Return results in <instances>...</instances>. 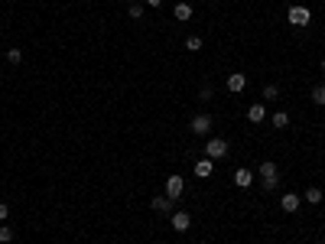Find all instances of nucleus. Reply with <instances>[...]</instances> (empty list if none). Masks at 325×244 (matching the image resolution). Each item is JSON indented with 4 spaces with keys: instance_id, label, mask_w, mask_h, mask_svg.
Returning a JSON list of instances; mask_svg holds the SVG:
<instances>
[{
    "instance_id": "1",
    "label": "nucleus",
    "mask_w": 325,
    "mask_h": 244,
    "mask_svg": "<svg viewBox=\"0 0 325 244\" xmlns=\"http://www.w3.org/2000/svg\"><path fill=\"white\" fill-rule=\"evenodd\" d=\"M257 176H260V183H264V189H267V192L276 189V183H280V170H276L273 159H264V163H260Z\"/></svg>"
},
{
    "instance_id": "2",
    "label": "nucleus",
    "mask_w": 325,
    "mask_h": 244,
    "mask_svg": "<svg viewBox=\"0 0 325 244\" xmlns=\"http://www.w3.org/2000/svg\"><path fill=\"white\" fill-rule=\"evenodd\" d=\"M286 20L296 26V30H302V26H309V20H312V13H309V7H302V4H296V7H289L286 10Z\"/></svg>"
},
{
    "instance_id": "3",
    "label": "nucleus",
    "mask_w": 325,
    "mask_h": 244,
    "mask_svg": "<svg viewBox=\"0 0 325 244\" xmlns=\"http://www.w3.org/2000/svg\"><path fill=\"white\" fill-rule=\"evenodd\" d=\"M205 156L208 159H225L228 156V140L225 137H208V143H205Z\"/></svg>"
},
{
    "instance_id": "4",
    "label": "nucleus",
    "mask_w": 325,
    "mask_h": 244,
    "mask_svg": "<svg viewBox=\"0 0 325 244\" xmlns=\"http://www.w3.org/2000/svg\"><path fill=\"white\" fill-rule=\"evenodd\" d=\"M192 134H198V137H208L211 134V114H195L192 117Z\"/></svg>"
},
{
    "instance_id": "5",
    "label": "nucleus",
    "mask_w": 325,
    "mask_h": 244,
    "mask_svg": "<svg viewBox=\"0 0 325 244\" xmlns=\"http://www.w3.org/2000/svg\"><path fill=\"white\" fill-rule=\"evenodd\" d=\"M231 179H234V186H238V189H247V186H251L254 179H257V173H254V170H247V166H238Z\"/></svg>"
},
{
    "instance_id": "6",
    "label": "nucleus",
    "mask_w": 325,
    "mask_h": 244,
    "mask_svg": "<svg viewBox=\"0 0 325 244\" xmlns=\"http://www.w3.org/2000/svg\"><path fill=\"white\" fill-rule=\"evenodd\" d=\"M182 189H185V179L182 176H166V195H169L172 202L182 195Z\"/></svg>"
},
{
    "instance_id": "7",
    "label": "nucleus",
    "mask_w": 325,
    "mask_h": 244,
    "mask_svg": "<svg viewBox=\"0 0 325 244\" xmlns=\"http://www.w3.org/2000/svg\"><path fill=\"white\" fill-rule=\"evenodd\" d=\"M299 205H302V199L296 192H283L280 195V208L283 212H299Z\"/></svg>"
},
{
    "instance_id": "8",
    "label": "nucleus",
    "mask_w": 325,
    "mask_h": 244,
    "mask_svg": "<svg viewBox=\"0 0 325 244\" xmlns=\"http://www.w3.org/2000/svg\"><path fill=\"white\" fill-rule=\"evenodd\" d=\"M244 88H247V75H241V72L228 75V92H231V95H241Z\"/></svg>"
},
{
    "instance_id": "9",
    "label": "nucleus",
    "mask_w": 325,
    "mask_h": 244,
    "mask_svg": "<svg viewBox=\"0 0 325 244\" xmlns=\"http://www.w3.org/2000/svg\"><path fill=\"white\" fill-rule=\"evenodd\" d=\"M189 225H192L189 212H172V231H189Z\"/></svg>"
},
{
    "instance_id": "10",
    "label": "nucleus",
    "mask_w": 325,
    "mask_h": 244,
    "mask_svg": "<svg viewBox=\"0 0 325 244\" xmlns=\"http://www.w3.org/2000/svg\"><path fill=\"white\" fill-rule=\"evenodd\" d=\"M247 121L251 124H264L267 121V108L264 104H251V108H247Z\"/></svg>"
},
{
    "instance_id": "11",
    "label": "nucleus",
    "mask_w": 325,
    "mask_h": 244,
    "mask_svg": "<svg viewBox=\"0 0 325 244\" xmlns=\"http://www.w3.org/2000/svg\"><path fill=\"white\" fill-rule=\"evenodd\" d=\"M150 208H153V212H172V199L169 195H153V199H150Z\"/></svg>"
},
{
    "instance_id": "12",
    "label": "nucleus",
    "mask_w": 325,
    "mask_h": 244,
    "mask_svg": "<svg viewBox=\"0 0 325 244\" xmlns=\"http://www.w3.org/2000/svg\"><path fill=\"white\" fill-rule=\"evenodd\" d=\"M211 173H215V159H198L195 163V176L198 179H208Z\"/></svg>"
},
{
    "instance_id": "13",
    "label": "nucleus",
    "mask_w": 325,
    "mask_h": 244,
    "mask_svg": "<svg viewBox=\"0 0 325 244\" xmlns=\"http://www.w3.org/2000/svg\"><path fill=\"white\" fill-rule=\"evenodd\" d=\"M172 17H176V20H192V4H185V0H179V4L172 7Z\"/></svg>"
},
{
    "instance_id": "14",
    "label": "nucleus",
    "mask_w": 325,
    "mask_h": 244,
    "mask_svg": "<svg viewBox=\"0 0 325 244\" xmlns=\"http://www.w3.org/2000/svg\"><path fill=\"white\" fill-rule=\"evenodd\" d=\"M270 127H276V130H286V127H289V114H286V111H276V114L270 117Z\"/></svg>"
},
{
    "instance_id": "15",
    "label": "nucleus",
    "mask_w": 325,
    "mask_h": 244,
    "mask_svg": "<svg viewBox=\"0 0 325 244\" xmlns=\"http://www.w3.org/2000/svg\"><path fill=\"white\" fill-rule=\"evenodd\" d=\"M306 202H309V205H322V189H319V186H309V189H306Z\"/></svg>"
},
{
    "instance_id": "16",
    "label": "nucleus",
    "mask_w": 325,
    "mask_h": 244,
    "mask_svg": "<svg viewBox=\"0 0 325 244\" xmlns=\"http://www.w3.org/2000/svg\"><path fill=\"white\" fill-rule=\"evenodd\" d=\"M312 101L319 104V108H325V85H315L312 88Z\"/></svg>"
},
{
    "instance_id": "17",
    "label": "nucleus",
    "mask_w": 325,
    "mask_h": 244,
    "mask_svg": "<svg viewBox=\"0 0 325 244\" xmlns=\"http://www.w3.org/2000/svg\"><path fill=\"white\" fill-rule=\"evenodd\" d=\"M202 46H205V43H202V36H189V39H185V49H189V52H198Z\"/></svg>"
},
{
    "instance_id": "18",
    "label": "nucleus",
    "mask_w": 325,
    "mask_h": 244,
    "mask_svg": "<svg viewBox=\"0 0 325 244\" xmlns=\"http://www.w3.org/2000/svg\"><path fill=\"white\" fill-rule=\"evenodd\" d=\"M7 62H10V65H20V62H23V52H20V49H7Z\"/></svg>"
},
{
    "instance_id": "19",
    "label": "nucleus",
    "mask_w": 325,
    "mask_h": 244,
    "mask_svg": "<svg viewBox=\"0 0 325 244\" xmlns=\"http://www.w3.org/2000/svg\"><path fill=\"white\" fill-rule=\"evenodd\" d=\"M264 98L267 101H276L280 98V85H264Z\"/></svg>"
},
{
    "instance_id": "20",
    "label": "nucleus",
    "mask_w": 325,
    "mask_h": 244,
    "mask_svg": "<svg viewBox=\"0 0 325 244\" xmlns=\"http://www.w3.org/2000/svg\"><path fill=\"white\" fill-rule=\"evenodd\" d=\"M10 241H13V228L4 225V228H0V244H10Z\"/></svg>"
},
{
    "instance_id": "21",
    "label": "nucleus",
    "mask_w": 325,
    "mask_h": 244,
    "mask_svg": "<svg viewBox=\"0 0 325 244\" xmlns=\"http://www.w3.org/2000/svg\"><path fill=\"white\" fill-rule=\"evenodd\" d=\"M130 17H134V20H143V4H130Z\"/></svg>"
},
{
    "instance_id": "22",
    "label": "nucleus",
    "mask_w": 325,
    "mask_h": 244,
    "mask_svg": "<svg viewBox=\"0 0 325 244\" xmlns=\"http://www.w3.org/2000/svg\"><path fill=\"white\" fill-rule=\"evenodd\" d=\"M7 215H10V205H7V202H0V221H7Z\"/></svg>"
},
{
    "instance_id": "23",
    "label": "nucleus",
    "mask_w": 325,
    "mask_h": 244,
    "mask_svg": "<svg viewBox=\"0 0 325 244\" xmlns=\"http://www.w3.org/2000/svg\"><path fill=\"white\" fill-rule=\"evenodd\" d=\"M163 4V0H147V7H160Z\"/></svg>"
},
{
    "instance_id": "24",
    "label": "nucleus",
    "mask_w": 325,
    "mask_h": 244,
    "mask_svg": "<svg viewBox=\"0 0 325 244\" xmlns=\"http://www.w3.org/2000/svg\"><path fill=\"white\" fill-rule=\"evenodd\" d=\"M322 72H325V59H322Z\"/></svg>"
},
{
    "instance_id": "25",
    "label": "nucleus",
    "mask_w": 325,
    "mask_h": 244,
    "mask_svg": "<svg viewBox=\"0 0 325 244\" xmlns=\"http://www.w3.org/2000/svg\"><path fill=\"white\" fill-rule=\"evenodd\" d=\"M319 244H322V241H319Z\"/></svg>"
}]
</instances>
